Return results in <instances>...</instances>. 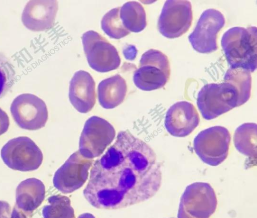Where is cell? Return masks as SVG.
Listing matches in <instances>:
<instances>
[{
  "label": "cell",
  "mask_w": 257,
  "mask_h": 218,
  "mask_svg": "<svg viewBox=\"0 0 257 218\" xmlns=\"http://www.w3.org/2000/svg\"><path fill=\"white\" fill-rule=\"evenodd\" d=\"M162 179L154 150L129 131H120L93 164L83 195L96 208H124L153 197Z\"/></svg>",
  "instance_id": "cell-1"
},
{
  "label": "cell",
  "mask_w": 257,
  "mask_h": 218,
  "mask_svg": "<svg viewBox=\"0 0 257 218\" xmlns=\"http://www.w3.org/2000/svg\"><path fill=\"white\" fill-rule=\"evenodd\" d=\"M221 46L230 68L253 72L256 68V28L233 27L223 34Z\"/></svg>",
  "instance_id": "cell-2"
},
{
  "label": "cell",
  "mask_w": 257,
  "mask_h": 218,
  "mask_svg": "<svg viewBox=\"0 0 257 218\" xmlns=\"http://www.w3.org/2000/svg\"><path fill=\"white\" fill-rule=\"evenodd\" d=\"M238 101L236 88L225 81L204 85L197 98L198 109L202 117L207 120L215 119L238 106Z\"/></svg>",
  "instance_id": "cell-3"
},
{
  "label": "cell",
  "mask_w": 257,
  "mask_h": 218,
  "mask_svg": "<svg viewBox=\"0 0 257 218\" xmlns=\"http://www.w3.org/2000/svg\"><path fill=\"white\" fill-rule=\"evenodd\" d=\"M170 75L167 56L159 50L151 49L142 55L139 68L134 73L133 80L139 89L151 91L163 87Z\"/></svg>",
  "instance_id": "cell-4"
},
{
  "label": "cell",
  "mask_w": 257,
  "mask_h": 218,
  "mask_svg": "<svg viewBox=\"0 0 257 218\" xmlns=\"http://www.w3.org/2000/svg\"><path fill=\"white\" fill-rule=\"evenodd\" d=\"M217 204L215 192L209 183H191L181 197L177 218H210Z\"/></svg>",
  "instance_id": "cell-5"
},
{
  "label": "cell",
  "mask_w": 257,
  "mask_h": 218,
  "mask_svg": "<svg viewBox=\"0 0 257 218\" xmlns=\"http://www.w3.org/2000/svg\"><path fill=\"white\" fill-rule=\"evenodd\" d=\"M230 140L227 129L220 126H213L198 133L194 139L193 148L204 163L216 166L226 159Z\"/></svg>",
  "instance_id": "cell-6"
},
{
  "label": "cell",
  "mask_w": 257,
  "mask_h": 218,
  "mask_svg": "<svg viewBox=\"0 0 257 218\" xmlns=\"http://www.w3.org/2000/svg\"><path fill=\"white\" fill-rule=\"evenodd\" d=\"M1 156L8 167L23 172L38 169L43 159L41 149L32 139L26 136L9 140L2 147Z\"/></svg>",
  "instance_id": "cell-7"
},
{
  "label": "cell",
  "mask_w": 257,
  "mask_h": 218,
  "mask_svg": "<svg viewBox=\"0 0 257 218\" xmlns=\"http://www.w3.org/2000/svg\"><path fill=\"white\" fill-rule=\"evenodd\" d=\"M115 136V131L111 124L103 118L92 116L84 124L78 151L83 157L93 159L103 153Z\"/></svg>",
  "instance_id": "cell-8"
},
{
  "label": "cell",
  "mask_w": 257,
  "mask_h": 218,
  "mask_svg": "<svg viewBox=\"0 0 257 218\" xmlns=\"http://www.w3.org/2000/svg\"><path fill=\"white\" fill-rule=\"evenodd\" d=\"M82 40L88 63L93 69L106 72L119 67L120 59L116 49L99 33L87 31Z\"/></svg>",
  "instance_id": "cell-9"
},
{
  "label": "cell",
  "mask_w": 257,
  "mask_h": 218,
  "mask_svg": "<svg viewBox=\"0 0 257 218\" xmlns=\"http://www.w3.org/2000/svg\"><path fill=\"white\" fill-rule=\"evenodd\" d=\"M10 111L16 124L29 131L43 128L48 119L46 103L33 94L23 93L17 96L11 104Z\"/></svg>",
  "instance_id": "cell-10"
},
{
  "label": "cell",
  "mask_w": 257,
  "mask_h": 218,
  "mask_svg": "<svg viewBox=\"0 0 257 218\" xmlns=\"http://www.w3.org/2000/svg\"><path fill=\"white\" fill-rule=\"evenodd\" d=\"M93 159L83 157L79 151L73 153L55 172L53 182L59 191L68 194L81 188L86 182Z\"/></svg>",
  "instance_id": "cell-11"
},
{
  "label": "cell",
  "mask_w": 257,
  "mask_h": 218,
  "mask_svg": "<svg viewBox=\"0 0 257 218\" xmlns=\"http://www.w3.org/2000/svg\"><path fill=\"white\" fill-rule=\"evenodd\" d=\"M192 18L190 2L167 1L159 18V31L163 36L168 38L179 37L189 29Z\"/></svg>",
  "instance_id": "cell-12"
},
{
  "label": "cell",
  "mask_w": 257,
  "mask_h": 218,
  "mask_svg": "<svg viewBox=\"0 0 257 218\" xmlns=\"http://www.w3.org/2000/svg\"><path fill=\"white\" fill-rule=\"evenodd\" d=\"M224 24V17L219 11L213 9L204 11L194 30L188 37L194 49L202 53L216 51V35Z\"/></svg>",
  "instance_id": "cell-13"
},
{
  "label": "cell",
  "mask_w": 257,
  "mask_h": 218,
  "mask_svg": "<svg viewBox=\"0 0 257 218\" xmlns=\"http://www.w3.org/2000/svg\"><path fill=\"white\" fill-rule=\"evenodd\" d=\"M200 118L195 107L186 101H178L167 111L165 127L172 136L184 137L190 134L198 126Z\"/></svg>",
  "instance_id": "cell-14"
},
{
  "label": "cell",
  "mask_w": 257,
  "mask_h": 218,
  "mask_svg": "<svg viewBox=\"0 0 257 218\" xmlns=\"http://www.w3.org/2000/svg\"><path fill=\"white\" fill-rule=\"evenodd\" d=\"M58 8L56 1H30L22 13L23 24L33 31H42L51 28Z\"/></svg>",
  "instance_id": "cell-15"
},
{
  "label": "cell",
  "mask_w": 257,
  "mask_h": 218,
  "mask_svg": "<svg viewBox=\"0 0 257 218\" xmlns=\"http://www.w3.org/2000/svg\"><path fill=\"white\" fill-rule=\"evenodd\" d=\"M95 82L87 72H76L70 82L69 98L74 107L80 113L90 111L96 102Z\"/></svg>",
  "instance_id": "cell-16"
},
{
  "label": "cell",
  "mask_w": 257,
  "mask_h": 218,
  "mask_svg": "<svg viewBox=\"0 0 257 218\" xmlns=\"http://www.w3.org/2000/svg\"><path fill=\"white\" fill-rule=\"evenodd\" d=\"M45 197V187L40 180L29 178L22 181L16 192V205L30 214L43 202Z\"/></svg>",
  "instance_id": "cell-17"
},
{
  "label": "cell",
  "mask_w": 257,
  "mask_h": 218,
  "mask_svg": "<svg viewBox=\"0 0 257 218\" xmlns=\"http://www.w3.org/2000/svg\"><path fill=\"white\" fill-rule=\"evenodd\" d=\"M126 91V82L119 74L102 80L97 89L99 104L106 109L113 108L123 101Z\"/></svg>",
  "instance_id": "cell-18"
},
{
  "label": "cell",
  "mask_w": 257,
  "mask_h": 218,
  "mask_svg": "<svg viewBox=\"0 0 257 218\" xmlns=\"http://www.w3.org/2000/svg\"><path fill=\"white\" fill-rule=\"evenodd\" d=\"M256 131L255 123H244L236 128L233 136L236 149L250 158L256 157Z\"/></svg>",
  "instance_id": "cell-19"
},
{
  "label": "cell",
  "mask_w": 257,
  "mask_h": 218,
  "mask_svg": "<svg viewBox=\"0 0 257 218\" xmlns=\"http://www.w3.org/2000/svg\"><path fill=\"white\" fill-rule=\"evenodd\" d=\"M119 17L123 26L130 32L138 33L146 27V16L144 7L135 1L125 3L120 7Z\"/></svg>",
  "instance_id": "cell-20"
},
{
  "label": "cell",
  "mask_w": 257,
  "mask_h": 218,
  "mask_svg": "<svg viewBox=\"0 0 257 218\" xmlns=\"http://www.w3.org/2000/svg\"><path fill=\"white\" fill-rule=\"evenodd\" d=\"M224 81L234 86L238 92V106L245 103L251 94V77L250 72L241 68H229L225 74Z\"/></svg>",
  "instance_id": "cell-21"
},
{
  "label": "cell",
  "mask_w": 257,
  "mask_h": 218,
  "mask_svg": "<svg viewBox=\"0 0 257 218\" xmlns=\"http://www.w3.org/2000/svg\"><path fill=\"white\" fill-rule=\"evenodd\" d=\"M42 215L43 218H75L70 199L61 194L49 197L47 204L42 209Z\"/></svg>",
  "instance_id": "cell-22"
},
{
  "label": "cell",
  "mask_w": 257,
  "mask_h": 218,
  "mask_svg": "<svg viewBox=\"0 0 257 218\" xmlns=\"http://www.w3.org/2000/svg\"><path fill=\"white\" fill-rule=\"evenodd\" d=\"M120 7L110 10L103 17L101 26L103 31L113 39H120L130 33L123 25L119 17Z\"/></svg>",
  "instance_id": "cell-23"
},
{
  "label": "cell",
  "mask_w": 257,
  "mask_h": 218,
  "mask_svg": "<svg viewBox=\"0 0 257 218\" xmlns=\"http://www.w3.org/2000/svg\"><path fill=\"white\" fill-rule=\"evenodd\" d=\"M15 75L16 72L10 60L0 52V98L13 86Z\"/></svg>",
  "instance_id": "cell-24"
},
{
  "label": "cell",
  "mask_w": 257,
  "mask_h": 218,
  "mask_svg": "<svg viewBox=\"0 0 257 218\" xmlns=\"http://www.w3.org/2000/svg\"><path fill=\"white\" fill-rule=\"evenodd\" d=\"M0 218H29V214L20 209L16 205L12 208L8 202L0 200Z\"/></svg>",
  "instance_id": "cell-25"
},
{
  "label": "cell",
  "mask_w": 257,
  "mask_h": 218,
  "mask_svg": "<svg viewBox=\"0 0 257 218\" xmlns=\"http://www.w3.org/2000/svg\"><path fill=\"white\" fill-rule=\"evenodd\" d=\"M9 125L10 120L8 115L0 108V136L8 131Z\"/></svg>",
  "instance_id": "cell-26"
},
{
  "label": "cell",
  "mask_w": 257,
  "mask_h": 218,
  "mask_svg": "<svg viewBox=\"0 0 257 218\" xmlns=\"http://www.w3.org/2000/svg\"><path fill=\"white\" fill-rule=\"evenodd\" d=\"M77 218H96L92 213L85 212L81 214Z\"/></svg>",
  "instance_id": "cell-27"
}]
</instances>
